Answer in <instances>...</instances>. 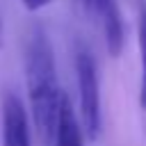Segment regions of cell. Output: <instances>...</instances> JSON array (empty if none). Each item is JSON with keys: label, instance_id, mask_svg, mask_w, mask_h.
Instances as JSON below:
<instances>
[{"label": "cell", "instance_id": "cell-6", "mask_svg": "<svg viewBox=\"0 0 146 146\" xmlns=\"http://www.w3.org/2000/svg\"><path fill=\"white\" fill-rule=\"evenodd\" d=\"M23 2V7L27 9V11H41L43 7H48L52 0H21Z\"/></svg>", "mask_w": 146, "mask_h": 146}, {"label": "cell", "instance_id": "cell-2", "mask_svg": "<svg viewBox=\"0 0 146 146\" xmlns=\"http://www.w3.org/2000/svg\"><path fill=\"white\" fill-rule=\"evenodd\" d=\"M75 73H78V89H80V128L84 139L96 141L100 137V84H98V68L96 59L89 50L80 48L75 55Z\"/></svg>", "mask_w": 146, "mask_h": 146}, {"label": "cell", "instance_id": "cell-4", "mask_svg": "<svg viewBox=\"0 0 146 146\" xmlns=\"http://www.w3.org/2000/svg\"><path fill=\"white\" fill-rule=\"evenodd\" d=\"M89 7H94V11L100 21L107 52L112 57H119L121 48H123V21H121V11H119V2L116 0H89Z\"/></svg>", "mask_w": 146, "mask_h": 146}, {"label": "cell", "instance_id": "cell-3", "mask_svg": "<svg viewBox=\"0 0 146 146\" xmlns=\"http://www.w3.org/2000/svg\"><path fill=\"white\" fill-rule=\"evenodd\" d=\"M2 146H32L27 112L14 94L2 100Z\"/></svg>", "mask_w": 146, "mask_h": 146}, {"label": "cell", "instance_id": "cell-5", "mask_svg": "<svg viewBox=\"0 0 146 146\" xmlns=\"http://www.w3.org/2000/svg\"><path fill=\"white\" fill-rule=\"evenodd\" d=\"M137 46H139V105L146 110V5L137 18Z\"/></svg>", "mask_w": 146, "mask_h": 146}, {"label": "cell", "instance_id": "cell-1", "mask_svg": "<svg viewBox=\"0 0 146 146\" xmlns=\"http://www.w3.org/2000/svg\"><path fill=\"white\" fill-rule=\"evenodd\" d=\"M25 82H27V98L32 121L39 135L41 146H52L55 125L62 103V91L57 84L55 57L48 36L43 30H32L27 46H25Z\"/></svg>", "mask_w": 146, "mask_h": 146}, {"label": "cell", "instance_id": "cell-7", "mask_svg": "<svg viewBox=\"0 0 146 146\" xmlns=\"http://www.w3.org/2000/svg\"><path fill=\"white\" fill-rule=\"evenodd\" d=\"M82 2H84V5H89V0H82Z\"/></svg>", "mask_w": 146, "mask_h": 146}]
</instances>
